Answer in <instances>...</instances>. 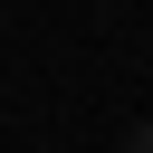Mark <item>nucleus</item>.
I'll list each match as a JSON object with an SVG mask.
<instances>
[{
    "instance_id": "f257e3e1",
    "label": "nucleus",
    "mask_w": 153,
    "mask_h": 153,
    "mask_svg": "<svg viewBox=\"0 0 153 153\" xmlns=\"http://www.w3.org/2000/svg\"><path fill=\"white\" fill-rule=\"evenodd\" d=\"M115 153H153V124H124V143Z\"/></svg>"
},
{
    "instance_id": "f03ea898",
    "label": "nucleus",
    "mask_w": 153,
    "mask_h": 153,
    "mask_svg": "<svg viewBox=\"0 0 153 153\" xmlns=\"http://www.w3.org/2000/svg\"><path fill=\"white\" fill-rule=\"evenodd\" d=\"M143 57H153V38H143Z\"/></svg>"
}]
</instances>
